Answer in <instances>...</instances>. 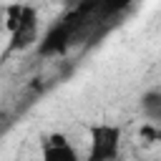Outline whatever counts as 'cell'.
Masks as SVG:
<instances>
[{"label":"cell","instance_id":"4","mask_svg":"<svg viewBox=\"0 0 161 161\" xmlns=\"http://www.w3.org/2000/svg\"><path fill=\"white\" fill-rule=\"evenodd\" d=\"M40 161H80L78 148L68 141V136L63 133H50L43 141V151H40Z\"/></svg>","mask_w":161,"mask_h":161},{"label":"cell","instance_id":"3","mask_svg":"<svg viewBox=\"0 0 161 161\" xmlns=\"http://www.w3.org/2000/svg\"><path fill=\"white\" fill-rule=\"evenodd\" d=\"M123 131L116 123H93L88 128V156L86 161H116L121 153Z\"/></svg>","mask_w":161,"mask_h":161},{"label":"cell","instance_id":"2","mask_svg":"<svg viewBox=\"0 0 161 161\" xmlns=\"http://www.w3.org/2000/svg\"><path fill=\"white\" fill-rule=\"evenodd\" d=\"M80 10L75 15H65L63 20H55L45 33L43 38L38 40V55L43 58H53V55H63L73 43H75V33H78V25H80Z\"/></svg>","mask_w":161,"mask_h":161},{"label":"cell","instance_id":"5","mask_svg":"<svg viewBox=\"0 0 161 161\" xmlns=\"http://www.w3.org/2000/svg\"><path fill=\"white\" fill-rule=\"evenodd\" d=\"M138 108H141V113H143L148 121L161 123V88L146 91V93L141 96V101H138Z\"/></svg>","mask_w":161,"mask_h":161},{"label":"cell","instance_id":"1","mask_svg":"<svg viewBox=\"0 0 161 161\" xmlns=\"http://www.w3.org/2000/svg\"><path fill=\"white\" fill-rule=\"evenodd\" d=\"M8 50L18 53L38 43V10L33 5H10L8 8Z\"/></svg>","mask_w":161,"mask_h":161}]
</instances>
